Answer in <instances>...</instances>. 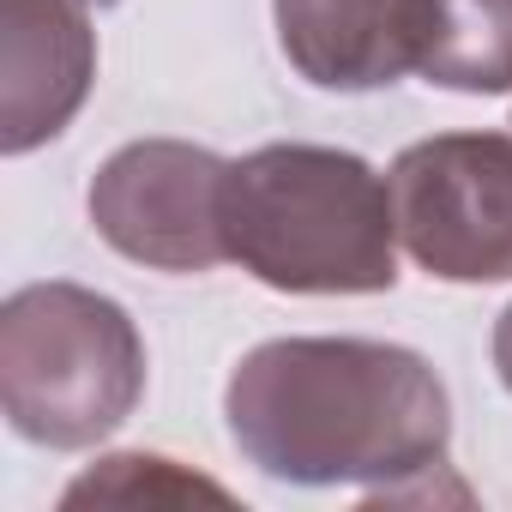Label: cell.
<instances>
[{
    "instance_id": "cell-6",
    "label": "cell",
    "mask_w": 512,
    "mask_h": 512,
    "mask_svg": "<svg viewBox=\"0 0 512 512\" xmlns=\"http://www.w3.org/2000/svg\"><path fill=\"white\" fill-rule=\"evenodd\" d=\"M97 85L85 0H0V151L31 157L61 139Z\"/></svg>"
},
{
    "instance_id": "cell-1",
    "label": "cell",
    "mask_w": 512,
    "mask_h": 512,
    "mask_svg": "<svg viewBox=\"0 0 512 512\" xmlns=\"http://www.w3.org/2000/svg\"><path fill=\"white\" fill-rule=\"evenodd\" d=\"M235 452L290 488H368L374 500L440 494L452 398L428 356L380 338H266L229 386Z\"/></svg>"
},
{
    "instance_id": "cell-4",
    "label": "cell",
    "mask_w": 512,
    "mask_h": 512,
    "mask_svg": "<svg viewBox=\"0 0 512 512\" xmlns=\"http://www.w3.org/2000/svg\"><path fill=\"white\" fill-rule=\"evenodd\" d=\"M404 253L440 284H512V133H434L386 169Z\"/></svg>"
},
{
    "instance_id": "cell-5",
    "label": "cell",
    "mask_w": 512,
    "mask_h": 512,
    "mask_svg": "<svg viewBox=\"0 0 512 512\" xmlns=\"http://www.w3.org/2000/svg\"><path fill=\"white\" fill-rule=\"evenodd\" d=\"M223 157L187 139H133L91 175V229L133 266L211 272L223 253Z\"/></svg>"
},
{
    "instance_id": "cell-3",
    "label": "cell",
    "mask_w": 512,
    "mask_h": 512,
    "mask_svg": "<svg viewBox=\"0 0 512 512\" xmlns=\"http://www.w3.org/2000/svg\"><path fill=\"white\" fill-rule=\"evenodd\" d=\"M145 398V338L133 314L85 284L49 278L0 302V410L49 452L109 440Z\"/></svg>"
},
{
    "instance_id": "cell-8",
    "label": "cell",
    "mask_w": 512,
    "mask_h": 512,
    "mask_svg": "<svg viewBox=\"0 0 512 512\" xmlns=\"http://www.w3.org/2000/svg\"><path fill=\"white\" fill-rule=\"evenodd\" d=\"M404 49L410 73L464 91H512V0H404Z\"/></svg>"
},
{
    "instance_id": "cell-7",
    "label": "cell",
    "mask_w": 512,
    "mask_h": 512,
    "mask_svg": "<svg viewBox=\"0 0 512 512\" xmlns=\"http://www.w3.org/2000/svg\"><path fill=\"white\" fill-rule=\"evenodd\" d=\"M284 61L320 91H380L410 73L404 0H272Z\"/></svg>"
},
{
    "instance_id": "cell-2",
    "label": "cell",
    "mask_w": 512,
    "mask_h": 512,
    "mask_svg": "<svg viewBox=\"0 0 512 512\" xmlns=\"http://www.w3.org/2000/svg\"><path fill=\"white\" fill-rule=\"evenodd\" d=\"M223 253L284 296H386L398 217L374 163L338 145H260L223 169Z\"/></svg>"
},
{
    "instance_id": "cell-10",
    "label": "cell",
    "mask_w": 512,
    "mask_h": 512,
    "mask_svg": "<svg viewBox=\"0 0 512 512\" xmlns=\"http://www.w3.org/2000/svg\"><path fill=\"white\" fill-rule=\"evenodd\" d=\"M488 350H494V374H500V386L512 392V302L500 308V320H494V344H488Z\"/></svg>"
},
{
    "instance_id": "cell-9",
    "label": "cell",
    "mask_w": 512,
    "mask_h": 512,
    "mask_svg": "<svg viewBox=\"0 0 512 512\" xmlns=\"http://www.w3.org/2000/svg\"><path fill=\"white\" fill-rule=\"evenodd\" d=\"M193 500H211V506H229V488L163 458V452H115V458H97L79 482H67L61 506L79 512V506H193Z\"/></svg>"
}]
</instances>
